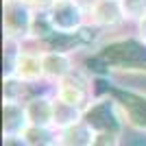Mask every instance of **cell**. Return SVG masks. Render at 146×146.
I'll return each instance as SVG.
<instances>
[{"instance_id":"277c9868","label":"cell","mask_w":146,"mask_h":146,"mask_svg":"<svg viewBox=\"0 0 146 146\" xmlns=\"http://www.w3.org/2000/svg\"><path fill=\"white\" fill-rule=\"evenodd\" d=\"M111 94L118 100L127 131L146 135V90H137L133 85H116Z\"/></svg>"},{"instance_id":"52a82bcc","label":"cell","mask_w":146,"mask_h":146,"mask_svg":"<svg viewBox=\"0 0 146 146\" xmlns=\"http://www.w3.org/2000/svg\"><path fill=\"white\" fill-rule=\"evenodd\" d=\"M87 22L92 26L100 29L105 35L113 33V31H120L127 24L120 0H96L92 5V9L87 11Z\"/></svg>"},{"instance_id":"9c48e42d","label":"cell","mask_w":146,"mask_h":146,"mask_svg":"<svg viewBox=\"0 0 146 146\" xmlns=\"http://www.w3.org/2000/svg\"><path fill=\"white\" fill-rule=\"evenodd\" d=\"M9 74H15L18 79H22L24 83H29L33 87L39 85V83H46V79H44V66H42V52L24 48V44H22V52L15 59L13 70Z\"/></svg>"},{"instance_id":"8fae6325","label":"cell","mask_w":146,"mask_h":146,"mask_svg":"<svg viewBox=\"0 0 146 146\" xmlns=\"http://www.w3.org/2000/svg\"><path fill=\"white\" fill-rule=\"evenodd\" d=\"M94 140H96V131L85 120L76 122L63 131H57V144L59 146H92Z\"/></svg>"},{"instance_id":"4fadbf2b","label":"cell","mask_w":146,"mask_h":146,"mask_svg":"<svg viewBox=\"0 0 146 146\" xmlns=\"http://www.w3.org/2000/svg\"><path fill=\"white\" fill-rule=\"evenodd\" d=\"M33 85L24 83L18 79L15 74H5L2 76V103H20L24 105L31 96H33Z\"/></svg>"},{"instance_id":"ffe728a7","label":"cell","mask_w":146,"mask_h":146,"mask_svg":"<svg viewBox=\"0 0 146 146\" xmlns=\"http://www.w3.org/2000/svg\"><path fill=\"white\" fill-rule=\"evenodd\" d=\"M135 35H137V39H140V42L146 44V15L137 22V24H135Z\"/></svg>"},{"instance_id":"7c38bea8","label":"cell","mask_w":146,"mask_h":146,"mask_svg":"<svg viewBox=\"0 0 146 146\" xmlns=\"http://www.w3.org/2000/svg\"><path fill=\"white\" fill-rule=\"evenodd\" d=\"M29 127L24 105L2 103V135H22Z\"/></svg>"},{"instance_id":"7402d4cb","label":"cell","mask_w":146,"mask_h":146,"mask_svg":"<svg viewBox=\"0 0 146 146\" xmlns=\"http://www.w3.org/2000/svg\"><path fill=\"white\" fill-rule=\"evenodd\" d=\"M50 146H59V144H57V142H55V144H50Z\"/></svg>"},{"instance_id":"ac0fdd59","label":"cell","mask_w":146,"mask_h":146,"mask_svg":"<svg viewBox=\"0 0 146 146\" xmlns=\"http://www.w3.org/2000/svg\"><path fill=\"white\" fill-rule=\"evenodd\" d=\"M24 5L33 13H46L50 9V5H52V0H24Z\"/></svg>"},{"instance_id":"44dd1931","label":"cell","mask_w":146,"mask_h":146,"mask_svg":"<svg viewBox=\"0 0 146 146\" xmlns=\"http://www.w3.org/2000/svg\"><path fill=\"white\" fill-rule=\"evenodd\" d=\"M74 2H76V5H79L81 7V9H83V11H90V9H92V5H94V2H96V0H74Z\"/></svg>"},{"instance_id":"8992f818","label":"cell","mask_w":146,"mask_h":146,"mask_svg":"<svg viewBox=\"0 0 146 146\" xmlns=\"http://www.w3.org/2000/svg\"><path fill=\"white\" fill-rule=\"evenodd\" d=\"M46 15L55 33H61V35H74L87 24V13L74 0H52Z\"/></svg>"},{"instance_id":"3957f363","label":"cell","mask_w":146,"mask_h":146,"mask_svg":"<svg viewBox=\"0 0 146 146\" xmlns=\"http://www.w3.org/2000/svg\"><path fill=\"white\" fill-rule=\"evenodd\" d=\"M52 94L57 98H61L63 103L72 105V107H76V109H81L85 113V109L92 105V100L96 98L92 70H87L83 66H76V70L70 76H66L61 83H57L52 87Z\"/></svg>"},{"instance_id":"6da1fadb","label":"cell","mask_w":146,"mask_h":146,"mask_svg":"<svg viewBox=\"0 0 146 146\" xmlns=\"http://www.w3.org/2000/svg\"><path fill=\"white\" fill-rule=\"evenodd\" d=\"M92 59L109 74L120 76H146V44L137 35H113L107 37L92 50Z\"/></svg>"},{"instance_id":"d6986e66","label":"cell","mask_w":146,"mask_h":146,"mask_svg":"<svg viewBox=\"0 0 146 146\" xmlns=\"http://www.w3.org/2000/svg\"><path fill=\"white\" fill-rule=\"evenodd\" d=\"M2 146H29L22 135H2Z\"/></svg>"},{"instance_id":"7a4b0ae2","label":"cell","mask_w":146,"mask_h":146,"mask_svg":"<svg viewBox=\"0 0 146 146\" xmlns=\"http://www.w3.org/2000/svg\"><path fill=\"white\" fill-rule=\"evenodd\" d=\"M83 120H85L96 133L124 135V131H127L124 120H122V113H120V107H118V100L111 92L98 94V96L92 100V105L85 109V113H83Z\"/></svg>"},{"instance_id":"e0dca14e","label":"cell","mask_w":146,"mask_h":146,"mask_svg":"<svg viewBox=\"0 0 146 146\" xmlns=\"http://www.w3.org/2000/svg\"><path fill=\"white\" fill-rule=\"evenodd\" d=\"M92 146H122V135L113 133H96V140Z\"/></svg>"},{"instance_id":"9a60e30c","label":"cell","mask_w":146,"mask_h":146,"mask_svg":"<svg viewBox=\"0 0 146 146\" xmlns=\"http://www.w3.org/2000/svg\"><path fill=\"white\" fill-rule=\"evenodd\" d=\"M22 137L29 142V146H50L57 142V131L50 127H33V124H29L26 131L22 133Z\"/></svg>"},{"instance_id":"2e32d148","label":"cell","mask_w":146,"mask_h":146,"mask_svg":"<svg viewBox=\"0 0 146 146\" xmlns=\"http://www.w3.org/2000/svg\"><path fill=\"white\" fill-rule=\"evenodd\" d=\"M127 24H137L146 15V0H120Z\"/></svg>"},{"instance_id":"30bf717a","label":"cell","mask_w":146,"mask_h":146,"mask_svg":"<svg viewBox=\"0 0 146 146\" xmlns=\"http://www.w3.org/2000/svg\"><path fill=\"white\" fill-rule=\"evenodd\" d=\"M29 124L52 129V94H33L24 103Z\"/></svg>"},{"instance_id":"5bb4252c","label":"cell","mask_w":146,"mask_h":146,"mask_svg":"<svg viewBox=\"0 0 146 146\" xmlns=\"http://www.w3.org/2000/svg\"><path fill=\"white\" fill-rule=\"evenodd\" d=\"M81 120H83V111L63 103L61 98H57L52 94V129L55 131H63V129L72 127Z\"/></svg>"},{"instance_id":"ba28073f","label":"cell","mask_w":146,"mask_h":146,"mask_svg":"<svg viewBox=\"0 0 146 146\" xmlns=\"http://www.w3.org/2000/svg\"><path fill=\"white\" fill-rule=\"evenodd\" d=\"M42 66H44V79L50 87L70 76L76 70V59L70 52H61V50H46L42 52Z\"/></svg>"},{"instance_id":"5b68a950","label":"cell","mask_w":146,"mask_h":146,"mask_svg":"<svg viewBox=\"0 0 146 146\" xmlns=\"http://www.w3.org/2000/svg\"><path fill=\"white\" fill-rule=\"evenodd\" d=\"M33 18L35 13L24 5V0H2V31L7 39L26 42Z\"/></svg>"}]
</instances>
